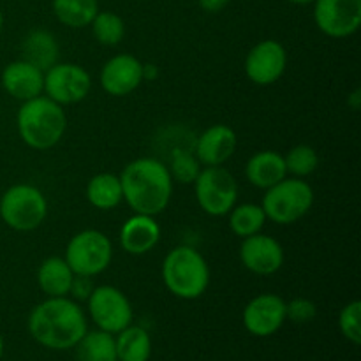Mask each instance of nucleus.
Masks as SVG:
<instances>
[{"mask_svg": "<svg viewBox=\"0 0 361 361\" xmlns=\"http://www.w3.org/2000/svg\"><path fill=\"white\" fill-rule=\"evenodd\" d=\"M28 334L39 345L51 351L76 348L88 331V321L80 303L69 296L46 298L28 316Z\"/></svg>", "mask_w": 361, "mask_h": 361, "instance_id": "f257e3e1", "label": "nucleus"}, {"mask_svg": "<svg viewBox=\"0 0 361 361\" xmlns=\"http://www.w3.org/2000/svg\"><path fill=\"white\" fill-rule=\"evenodd\" d=\"M123 201L134 214L157 217L173 196V178L164 162L154 157L130 161L120 173Z\"/></svg>", "mask_w": 361, "mask_h": 361, "instance_id": "f03ea898", "label": "nucleus"}, {"mask_svg": "<svg viewBox=\"0 0 361 361\" xmlns=\"http://www.w3.org/2000/svg\"><path fill=\"white\" fill-rule=\"evenodd\" d=\"M16 129L28 148L49 150L62 141L67 130L66 109L46 95H39L21 102L16 113Z\"/></svg>", "mask_w": 361, "mask_h": 361, "instance_id": "7ed1b4c3", "label": "nucleus"}, {"mask_svg": "<svg viewBox=\"0 0 361 361\" xmlns=\"http://www.w3.org/2000/svg\"><path fill=\"white\" fill-rule=\"evenodd\" d=\"M162 282L176 298L197 300L210 284V267L200 250L178 245L162 261Z\"/></svg>", "mask_w": 361, "mask_h": 361, "instance_id": "20e7f679", "label": "nucleus"}, {"mask_svg": "<svg viewBox=\"0 0 361 361\" xmlns=\"http://www.w3.org/2000/svg\"><path fill=\"white\" fill-rule=\"evenodd\" d=\"M314 204V190L303 178L286 176L274 187L264 190L261 208L267 221L289 226L305 217Z\"/></svg>", "mask_w": 361, "mask_h": 361, "instance_id": "39448f33", "label": "nucleus"}, {"mask_svg": "<svg viewBox=\"0 0 361 361\" xmlns=\"http://www.w3.org/2000/svg\"><path fill=\"white\" fill-rule=\"evenodd\" d=\"M48 215V201L41 189L30 183L11 185L0 197V219L14 231H34Z\"/></svg>", "mask_w": 361, "mask_h": 361, "instance_id": "423d86ee", "label": "nucleus"}, {"mask_svg": "<svg viewBox=\"0 0 361 361\" xmlns=\"http://www.w3.org/2000/svg\"><path fill=\"white\" fill-rule=\"evenodd\" d=\"M63 259L67 261L74 275H101L111 264V240L99 229H83L69 240Z\"/></svg>", "mask_w": 361, "mask_h": 361, "instance_id": "0eeeda50", "label": "nucleus"}, {"mask_svg": "<svg viewBox=\"0 0 361 361\" xmlns=\"http://www.w3.org/2000/svg\"><path fill=\"white\" fill-rule=\"evenodd\" d=\"M194 192L201 210L212 217L228 215L238 201L235 176L222 166H203L194 180Z\"/></svg>", "mask_w": 361, "mask_h": 361, "instance_id": "6e6552de", "label": "nucleus"}, {"mask_svg": "<svg viewBox=\"0 0 361 361\" xmlns=\"http://www.w3.org/2000/svg\"><path fill=\"white\" fill-rule=\"evenodd\" d=\"M87 309L97 330L111 335L120 334L134 321V310L129 298L115 286H95L87 300Z\"/></svg>", "mask_w": 361, "mask_h": 361, "instance_id": "1a4fd4ad", "label": "nucleus"}, {"mask_svg": "<svg viewBox=\"0 0 361 361\" xmlns=\"http://www.w3.org/2000/svg\"><path fill=\"white\" fill-rule=\"evenodd\" d=\"M92 90V78L85 67L73 62H56L44 71L46 97L60 106L78 104Z\"/></svg>", "mask_w": 361, "mask_h": 361, "instance_id": "9d476101", "label": "nucleus"}, {"mask_svg": "<svg viewBox=\"0 0 361 361\" xmlns=\"http://www.w3.org/2000/svg\"><path fill=\"white\" fill-rule=\"evenodd\" d=\"M314 21L328 37H349L361 25V0H316Z\"/></svg>", "mask_w": 361, "mask_h": 361, "instance_id": "9b49d317", "label": "nucleus"}, {"mask_svg": "<svg viewBox=\"0 0 361 361\" xmlns=\"http://www.w3.org/2000/svg\"><path fill=\"white\" fill-rule=\"evenodd\" d=\"M288 67V51L275 39L257 42L245 59V74L254 85L268 87L277 83Z\"/></svg>", "mask_w": 361, "mask_h": 361, "instance_id": "f8f14e48", "label": "nucleus"}, {"mask_svg": "<svg viewBox=\"0 0 361 361\" xmlns=\"http://www.w3.org/2000/svg\"><path fill=\"white\" fill-rule=\"evenodd\" d=\"M286 302L275 293H261L245 305L242 323L254 337H271L286 323Z\"/></svg>", "mask_w": 361, "mask_h": 361, "instance_id": "ddd939ff", "label": "nucleus"}, {"mask_svg": "<svg viewBox=\"0 0 361 361\" xmlns=\"http://www.w3.org/2000/svg\"><path fill=\"white\" fill-rule=\"evenodd\" d=\"M102 90L113 97H126L143 83V62L129 53L111 56L99 74Z\"/></svg>", "mask_w": 361, "mask_h": 361, "instance_id": "4468645a", "label": "nucleus"}, {"mask_svg": "<svg viewBox=\"0 0 361 361\" xmlns=\"http://www.w3.org/2000/svg\"><path fill=\"white\" fill-rule=\"evenodd\" d=\"M284 249L270 235L256 233L242 240L240 245V261L254 275H274L284 264Z\"/></svg>", "mask_w": 361, "mask_h": 361, "instance_id": "2eb2a0df", "label": "nucleus"}, {"mask_svg": "<svg viewBox=\"0 0 361 361\" xmlns=\"http://www.w3.org/2000/svg\"><path fill=\"white\" fill-rule=\"evenodd\" d=\"M238 137L226 123H215L197 136L194 155L203 166H222L235 155Z\"/></svg>", "mask_w": 361, "mask_h": 361, "instance_id": "dca6fc26", "label": "nucleus"}, {"mask_svg": "<svg viewBox=\"0 0 361 361\" xmlns=\"http://www.w3.org/2000/svg\"><path fill=\"white\" fill-rule=\"evenodd\" d=\"M0 83L11 97L25 102L42 95L44 73L27 60H14L4 67L2 74H0Z\"/></svg>", "mask_w": 361, "mask_h": 361, "instance_id": "f3484780", "label": "nucleus"}, {"mask_svg": "<svg viewBox=\"0 0 361 361\" xmlns=\"http://www.w3.org/2000/svg\"><path fill=\"white\" fill-rule=\"evenodd\" d=\"M161 240V226L152 215L134 214L120 229V245L130 256H143L154 250Z\"/></svg>", "mask_w": 361, "mask_h": 361, "instance_id": "a211bd4d", "label": "nucleus"}, {"mask_svg": "<svg viewBox=\"0 0 361 361\" xmlns=\"http://www.w3.org/2000/svg\"><path fill=\"white\" fill-rule=\"evenodd\" d=\"M245 176L257 189H270L288 176L284 155L274 150L257 152L247 161Z\"/></svg>", "mask_w": 361, "mask_h": 361, "instance_id": "6ab92c4d", "label": "nucleus"}, {"mask_svg": "<svg viewBox=\"0 0 361 361\" xmlns=\"http://www.w3.org/2000/svg\"><path fill=\"white\" fill-rule=\"evenodd\" d=\"M74 271L63 257H46L37 268V286L48 298L69 296Z\"/></svg>", "mask_w": 361, "mask_h": 361, "instance_id": "aec40b11", "label": "nucleus"}, {"mask_svg": "<svg viewBox=\"0 0 361 361\" xmlns=\"http://www.w3.org/2000/svg\"><path fill=\"white\" fill-rule=\"evenodd\" d=\"M21 51H23V60L39 67L44 73L59 62L60 46L51 32L35 28L25 35L23 42H21Z\"/></svg>", "mask_w": 361, "mask_h": 361, "instance_id": "412c9836", "label": "nucleus"}, {"mask_svg": "<svg viewBox=\"0 0 361 361\" xmlns=\"http://www.w3.org/2000/svg\"><path fill=\"white\" fill-rule=\"evenodd\" d=\"M87 200L94 208L102 212L113 210L123 201L120 176L113 173H99L87 183Z\"/></svg>", "mask_w": 361, "mask_h": 361, "instance_id": "4be33fe9", "label": "nucleus"}, {"mask_svg": "<svg viewBox=\"0 0 361 361\" xmlns=\"http://www.w3.org/2000/svg\"><path fill=\"white\" fill-rule=\"evenodd\" d=\"M115 349L118 361H148L152 356L150 334L143 326L130 324L115 335Z\"/></svg>", "mask_w": 361, "mask_h": 361, "instance_id": "5701e85b", "label": "nucleus"}, {"mask_svg": "<svg viewBox=\"0 0 361 361\" xmlns=\"http://www.w3.org/2000/svg\"><path fill=\"white\" fill-rule=\"evenodd\" d=\"M56 20L69 28H85L99 13L97 0H53Z\"/></svg>", "mask_w": 361, "mask_h": 361, "instance_id": "b1692460", "label": "nucleus"}, {"mask_svg": "<svg viewBox=\"0 0 361 361\" xmlns=\"http://www.w3.org/2000/svg\"><path fill=\"white\" fill-rule=\"evenodd\" d=\"M76 361H115V335L102 330L87 331L74 348Z\"/></svg>", "mask_w": 361, "mask_h": 361, "instance_id": "393cba45", "label": "nucleus"}, {"mask_svg": "<svg viewBox=\"0 0 361 361\" xmlns=\"http://www.w3.org/2000/svg\"><path fill=\"white\" fill-rule=\"evenodd\" d=\"M228 215L229 229L242 240L247 238V236L256 235V233H261L263 226L267 224V215H264L261 204H235Z\"/></svg>", "mask_w": 361, "mask_h": 361, "instance_id": "a878e982", "label": "nucleus"}, {"mask_svg": "<svg viewBox=\"0 0 361 361\" xmlns=\"http://www.w3.org/2000/svg\"><path fill=\"white\" fill-rule=\"evenodd\" d=\"M94 37L102 46H116L126 35V23L122 18L111 11H99L90 23Z\"/></svg>", "mask_w": 361, "mask_h": 361, "instance_id": "bb28decb", "label": "nucleus"}, {"mask_svg": "<svg viewBox=\"0 0 361 361\" xmlns=\"http://www.w3.org/2000/svg\"><path fill=\"white\" fill-rule=\"evenodd\" d=\"M288 176L307 178L319 168V155L310 145H296L284 155Z\"/></svg>", "mask_w": 361, "mask_h": 361, "instance_id": "cd10ccee", "label": "nucleus"}, {"mask_svg": "<svg viewBox=\"0 0 361 361\" xmlns=\"http://www.w3.org/2000/svg\"><path fill=\"white\" fill-rule=\"evenodd\" d=\"M168 169L173 182L189 185V183H194V180L197 178V175H200L201 169H203V164L197 161V157L192 152L178 148V150H173Z\"/></svg>", "mask_w": 361, "mask_h": 361, "instance_id": "c85d7f7f", "label": "nucleus"}, {"mask_svg": "<svg viewBox=\"0 0 361 361\" xmlns=\"http://www.w3.org/2000/svg\"><path fill=\"white\" fill-rule=\"evenodd\" d=\"M338 328L344 338L351 344L360 345L361 342V302L353 300L342 307L338 314Z\"/></svg>", "mask_w": 361, "mask_h": 361, "instance_id": "c756f323", "label": "nucleus"}, {"mask_svg": "<svg viewBox=\"0 0 361 361\" xmlns=\"http://www.w3.org/2000/svg\"><path fill=\"white\" fill-rule=\"evenodd\" d=\"M317 305L309 298H293L291 302H286V319L293 321L296 324H305L316 319Z\"/></svg>", "mask_w": 361, "mask_h": 361, "instance_id": "7c9ffc66", "label": "nucleus"}, {"mask_svg": "<svg viewBox=\"0 0 361 361\" xmlns=\"http://www.w3.org/2000/svg\"><path fill=\"white\" fill-rule=\"evenodd\" d=\"M94 277H87V275H74L73 284H71L69 296L74 302H87L88 296L94 291Z\"/></svg>", "mask_w": 361, "mask_h": 361, "instance_id": "2f4dec72", "label": "nucleus"}, {"mask_svg": "<svg viewBox=\"0 0 361 361\" xmlns=\"http://www.w3.org/2000/svg\"><path fill=\"white\" fill-rule=\"evenodd\" d=\"M200 7L207 13H221L226 6L229 4V0H197Z\"/></svg>", "mask_w": 361, "mask_h": 361, "instance_id": "473e14b6", "label": "nucleus"}, {"mask_svg": "<svg viewBox=\"0 0 361 361\" xmlns=\"http://www.w3.org/2000/svg\"><path fill=\"white\" fill-rule=\"evenodd\" d=\"M159 78V67L155 63H143V81H155Z\"/></svg>", "mask_w": 361, "mask_h": 361, "instance_id": "72a5a7b5", "label": "nucleus"}, {"mask_svg": "<svg viewBox=\"0 0 361 361\" xmlns=\"http://www.w3.org/2000/svg\"><path fill=\"white\" fill-rule=\"evenodd\" d=\"M348 106L353 109V111H358L360 106H361V90L356 88L351 95L348 97Z\"/></svg>", "mask_w": 361, "mask_h": 361, "instance_id": "f704fd0d", "label": "nucleus"}, {"mask_svg": "<svg viewBox=\"0 0 361 361\" xmlns=\"http://www.w3.org/2000/svg\"><path fill=\"white\" fill-rule=\"evenodd\" d=\"M291 4H298V6H305V4H314L316 0H288Z\"/></svg>", "mask_w": 361, "mask_h": 361, "instance_id": "c9c22d12", "label": "nucleus"}, {"mask_svg": "<svg viewBox=\"0 0 361 361\" xmlns=\"http://www.w3.org/2000/svg\"><path fill=\"white\" fill-rule=\"evenodd\" d=\"M2 355H4V338L2 335H0V358H2Z\"/></svg>", "mask_w": 361, "mask_h": 361, "instance_id": "e433bc0d", "label": "nucleus"}, {"mask_svg": "<svg viewBox=\"0 0 361 361\" xmlns=\"http://www.w3.org/2000/svg\"><path fill=\"white\" fill-rule=\"evenodd\" d=\"M2 27H4V14L2 11H0V32H2Z\"/></svg>", "mask_w": 361, "mask_h": 361, "instance_id": "4c0bfd02", "label": "nucleus"}, {"mask_svg": "<svg viewBox=\"0 0 361 361\" xmlns=\"http://www.w3.org/2000/svg\"><path fill=\"white\" fill-rule=\"evenodd\" d=\"M115 361H118V360H115Z\"/></svg>", "mask_w": 361, "mask_h": 361, "instance_id": "58836bf2", "label": "nucleus"}]
</instances>
